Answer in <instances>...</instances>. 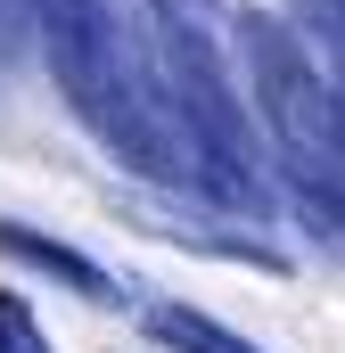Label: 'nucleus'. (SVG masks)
Masks as SVG:
<instances>
[{
  "label": "nucleus",
  "instance_id": "nucleus-1",
  "mask_svg": "<svg viewBox=\"0 0 345 353\" xmlns=\"http://www.w3.org/2000/svg\"><path fill=\"white\" fill-rule=\"evenodd\" d=\"M41 58H50V74L66 90V107L83 115L132 173L222 197V173L206 165V148L181 132L172 107L148 99V74L132 66V50L107 25V0H41Z\"/></svg>",
  "mask_w": 345,
  "mask_h": 353
},
{
  "label": "nucleus",
  "instance_id": "nucleus-2",
  "mask_svg": "<svg viewBox=\"0 0 345 353\" xmlns=\"http://www.w3.org/2000/svg\"><path fill=\"white\" fill-rule=\"evenodd\" d=\"M239 33H247L255 107L271 115L279 148H288V157H304V165H337V157H345V90L321 83V66L304 58V41H296L279 17L247 8V17H239Z\"/></svg>",
  "mask_w": 345,
  "mask_h": 353
},
{
  "label": "nucleus",
  "instance_id": "nucleus-3",
  "mask_svg": "<svg viewBox=\"0 0 345 353\" xmlns=\"http://www.w3.org/2000/svg\"><path fill=\"white\" fill-rule=\"evenodd\" d=\"M0 255H17V263L50 271V279H66L75 296H90V304H115V279L90 263V255H75V247H58L50 230H33V222H0Z\"/></svg>",
  "mask_w": 345,
  "mask_h": 353
},
{
  "label": "nucleus",
  "instance_id": "nucleus-4",
  "mask_svg": "<svg viewBox=\"0 0 345 353\" xmlns=\"http://www.w3.org/2000/svg\"><path fill=\"white\" fill-rule=\"evenodd\" d=\"M148 337L172 353H255L247 337H230L222 321H206V312H189V304H157L148 312Z\"/></svg>",
  "mask_w": 345,
  "mask_h": 353
},
{
  "label": "nucleus",
  "instance_id": "nucleus-5",
  "mask_svg": "<svg viewBox=\"0 0 345 353\" xmlns=\"http://www.w3.org/2000/svg\"><path fill=\"white\" fill-rule=\"evenodd\" d=\"M0 353H50V337H41L25 296H0Z\"/></svg>",
  "mask_w": 345,
  "mask_h": 353
},
{
  "label": "nucleus",
  "instance_id": "nucleus-6",
  "mask_svg": "<svg viewBox=\"0 0 345 353\" xmlns=\"http://www.w3.org/2000/svg\"><path fill=\"white\" fill-rule=\"evenodd\" d=\"M41 41V0H0V58Z\"/></svg>",
  "mask_w": 345,
  "mask_h": 353
}]
</instances>
